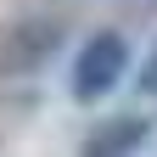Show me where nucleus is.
I'll return each mask as SVG.
<instances>
[{
    "label": "nucleus",
    "instance_id": "nucleus-1",
    "mask_svg": "<svg viewBox=\"0 0 157 157\" xmlns=\"http://www.w3.org/2000/svg\"><path fill=\"white\" fill-rule=\"evenodd\" d=\"M124 73H129V39L118 28H95L67 62V95L78 107H95L124 84Z\"/></svg>",
    "mask_w": 157,
    "mask_h": 157
},
{
    "label": "nucleus",
    "instance_id": "nucleus-2",
    "mask_svg": "<svg viewBox=\"0 0 157 157\" xmlns=\"http://www.w3.org/2000/svg\"><path fill=\"white\" fill-rule=\"evenodd\" d=\"M56 51H62V23H51V17L17 23L0 39V73H39Z\"/></svg>",
    "mask_w": 157,
    "mask_h": 157
},
{
    "label": "nucleus",
    "instance_id": "nucleus-3",
    "mask_svg": "<svg viewBox=\"0 0 157 157\" xmlns=\"http://www.w3.org/2000/svg\"><path fill=\"white\" fill-rule=\"evenodd\" d=\"M146 140H151V118L118 112V118H101V124L78 140V157H140Z\"/></svg>",
    "mask_w": 157,
    "mask_h": 157
},
{
    "label": "nucleus",
    "instance_id": "nucleus-4",
    "mask_svg": "<svg viewBox=\"0 0 157 157\" xmlns=\"http://www.w3.org/2000/svg\"><path fill=\"white\" fill-rule=\"evenodd\" d=\"M140 90H146V95H157V45L146 51V67H140Z\"/></svg>",
    "mask_w": 157,
    "mask_h": 157
}]
</instances>
